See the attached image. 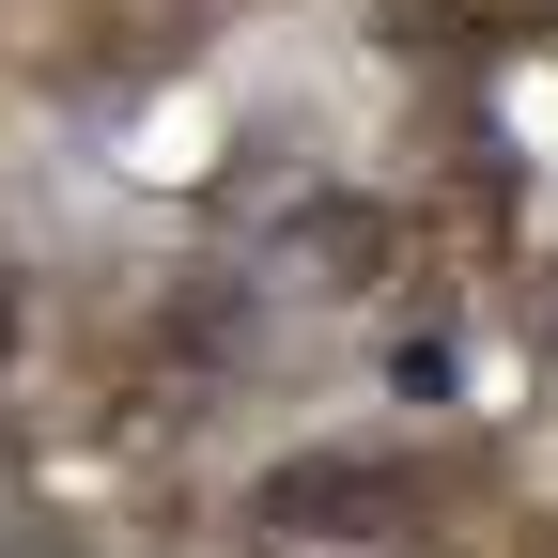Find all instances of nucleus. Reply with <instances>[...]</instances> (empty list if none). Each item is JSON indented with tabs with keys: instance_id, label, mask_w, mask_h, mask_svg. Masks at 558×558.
Segmentation results:
<instances>
[{
	"instance_id": "nucleus-1",
	"label": "nucleus",
	"mask_w": 558,
	"mask_h": 558,
	"mask_svg": "<svg viewBox=\"0 0 558 558\" xmlns=\"http://www.w3.org/2000/svg\"><path fill=\"white\" fill-rule=\"evenodd\" d=\"M264 558H418V497L388 465H295L279 497L248 512Z\"/></svg>"
},
{
	"instance_id": "nucleus-2",
	"label": "nucleus",
	"mask_w": 558,
	"mask_h": 558,
	"mask_svg": "<svg viewBox=\"0 0 558 558\" xmlns=\"http://www.w3.org/2000/svg\"><path fill=\"white\" fill-rule=\"evenodd\" d=\"M0 341H16V295H0Z\"/></svg>"
}]
</instances>
